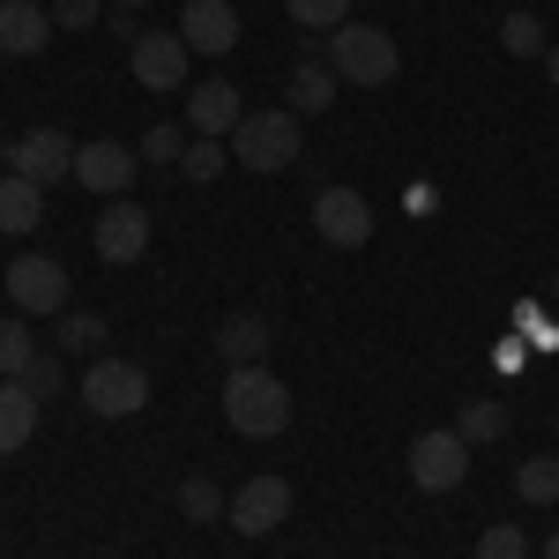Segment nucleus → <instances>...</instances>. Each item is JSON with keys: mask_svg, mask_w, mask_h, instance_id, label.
<instances>
[{"mask_svg": "<svg viewBox=\"0 0 559 559\" xmlns=\"http://www.w3.org/2000/svg\"><path fill=\"white\" fill-rule=\"evenodd\" d=\"M224 418L247 440H276V432L292 426V388L276 381L269 366H231L224 373Z\"/></svg>", "mask_w": 559, "mask_h": 559, "instance_id": "f257e3e1", "label": "nucleus"}, {"mask_svg": "<svg viewBox=\"0 0 559 559\" xmlns=\"http://www.w3.org/2000/svg\"><path fill=\"white\" fill-rule=\"evenodd\" d=\"M299 112L292 105H269V112H247L239 128H231V165H247L254 179H276L299 165Z\"/></svg>", "mask_w": 559, "mask_h": 559, "instance_id": "f03ea898", "label": "nucleus"}, {"mask_svg": "<svg viewBox=\"0 0 559 559\" xmlns=\"http://www.w3.org/2000/svg\"><path fill=\"white\" fill-rule=\"evenodd\" d=\"M329 68L358 90H388L403 75V52H395V38L381 23H344V31H329Z\"/></svg>", "mask_w": 559, "mask_h": 559, "instance_id": "7ed1b4c3", "label": "nucleus"}, {"mask_svg": "<svg viewBox=\"0 0 559 559\" xmlns=\"http://www.w3.org/2000/svg\"><path fill=\"white\" fill-rule=\"evenodd\" d=\"M150 403V373L134 366V358H112V350H97L83 366V411L90 418H134Z\"/></svg>", "mask_w": 559, "mask_h": 559, "instance_id": "20e7f679", "label": "nucleus"}, {"mask_svg": "<svg viewBox=\"0 0 559 559\" xmlns=\"http://www.w3.org/2000/svg\"><path fill=\"white\" fill-rule=\"evenodd\" d=\"M471 455L477 448L455 426L418 432V440H411V485H418V492H455V485L471 477Z\"/></svg>", "mask_w": 559, "mask_h": 559, "instance_id": "39448f33", "label": "nucleus"}, {"mask_svg": "<svg viewBox=\"0 0 559 559\" xmlns=\"http://www.w3.org/2000/svg\"><path fill=\"white\" fill-rule=\"evenodd\" d=\"M128 68H134V83L142 90H157V97H179L187 90V75H194V52H187V38L179 31H142L128 52Z\"/></svg>", "mask_w": 559, "mask_h": 559, "instance_id": "423d86ee", "label": "nucleus"}, {"mask_svg": "<svg viewBox=\"0 0 559 559\" xmlns=\"http://www.w3.org/2000/svg\"><path fill=\"white\" fill-rule=\"evenodd\" d=\"M0 284H8V299H15L23 321H31V313H68V269L52 254H15Z\"/></svg>", "mask_w": 559, "mask_h": 559, "instance_id": "0eeeda50", "label": "nucleus"}, {"mask_svg": "<svg viewBox=\"0 0 559 559\" xmlns=\"http://www.w3.org/2000/svg\"><path fill=\"white\" fill-rule=\"evenodd\" d=\"M313 231H321V247H366V239H373V202H366V194H358V187H321V194H313Z\"/></svg>", "mask_w": 559, "mask_h": 559, "instance_id": "6e6552de", "label": "nucleus"}, {"mask_svg": "<svg viewBox=\"0 0 559 559\" xmlns=\"http://www.w3.org/2000/svg\"><path fill=\"white\" fill-rule=\"evenodd\" d=\"M90 247H97V261H112V269H128V261L150 254V210L142 202H105L97 210V224H90Z\"/></svg>", "mask_w": 559, "mask_h": 559, "instance_id": "1a4fd4ad", "label": "nucleus"}, {"mask_svg": "<svg viewBox=\"0 0 559 559\" xmlns=\"http://www.w3.org/2000/svg\"><path fill=\"white\" fill-rule=\"evenodd\" d=\"M8 173L38 179V187H60V179H75V142L60 128H23L8 142Z\"/></svg>", "mask_w": 559, "mask_h": 559, "instance_id": "9d476101", "label": "nucleus"}, {"mask_svg": "<svg viewBox=\"0 0 559 559\" xmlns=\"http://www.w3.org/2000/svg\"><path fill=\"white\" fill-rule=\"evenodd\" d=\"M284 515H292V485L284 477H247L231 492V508H224V522L239 537H269V530H284Z\"/></svg>", "mask_w": 559, "mask_h": 559, "instance_id": "9b49d317", "label": "nucleus"}, {"mask_svg": "<svg viewBox=\"0 0 559 559\" xmlns=\"http://www.w3.org/2000/svg\"><path fill=\"white\" fill-rule=\"evenodd\" d=\"M179 38H187V52H202V60L239 52V8L231 0H187L179 8Z\"/></svg>", "mask_w": 559, "mask_h": 559, "instance_id": "f8f14e48", "label": "nucleus"}, {"mask_svg": "<svg viewBox=\"0 0 559 559\" xmlns=\"http://www.w3.org/2000/svg\"><path fill=\"white\" fill-rule=\"evenodd\" d=\"M134 173H142V150H128V142H83L75 150V179L90 194H105V202H120L134 187Z\"/></svg>", "mask_w": 559, "mask_h": 559, "instance_id": "ddd939ff", "label": "nucleus"}, {"mask_svg": "<svg viewBox=\"0 0 559 559\" xmlns=\"http://www.w3.org/2000/svg\"><path fill=\"white\" fill-rule=\"evenodd\" d=\"M247 120V97H239V83H224V75H210V83H187V128L194 134H216V142H231V128Z\"/></svg>", "mask_w": 559, "mask_h": 559, "instance_id": "4468645a", "label": "nucleus"}, {"mask_svg": "<svg viewBox=\"0 0 559 559\" xmlns=\"http://www.w3.org/2000/svg\"><path fill=\"white\" fill-rule=\"evenodd\" d=\"M0 52H8V60L52 52V8H45V0H0Z\"/></svg>", "mask_w": 559, "mask_h": 559, "instance_id": "2eb2a0df", "label": "nucleus"}, {"mask_svg": "<svg viewBox=\"0 0 559 559\" xmlns=\"http://www.w3.org/2000/svg\"><path fill=\"white\" fill-rule=\"evenodd\" d=\"M210 344H216L224 366H269V321L261 313H224Z\"/></svg>", "mask_w": 559, "mask_h": 559, "instance_id": "dca6fc26", "label": "nucleus"}, {"mask_svg": "<svg viewBox=\"0 0 559 559\" xmlns=\"http://www.w3.org/2000/svg\"><path fill=\"white\" fill-rule=\"evenodd\" d=\"M336 90H344V75H336L329 60H299V68H292V83H284V105H292L299 120H313V112H329V105H336Z\"/></svg>", "mask_w": 559, "mask_h": 559, "instance_id": "f3484780", "label": "nucleus"}, {"mask_svg": "<svg viewBox=\"0 0 559 559\" xmlns=\"http://www.w3.org/2000/svg\"><path fill=\"white\" fill-rule=\"evenodd\" d=\"M38 224H45V187L23 179V173H8L0 179V231H8V239H31Z\"/></svg>", "mask_w": 559, "mask_h": 559, "instance_id": "a211bd4d", "label": "nucleus"}, {"mask_svg": "<svg viewBox=\"0 0 559 559\" xmlns=\"http://www.w3.org/2000/svg\"><path fill=\"white\" fill-rule=\"evenodd\" d=\"M38 432V395L23 381H0V455H23Z\"/></svg>", "mask_w": 559, "mask_h": 559, "instance_id": "6ab92c4d", "label": "nucleus"}, {"mask_svg": "<svg viewBox=\"0 0 559 559\" xmlns=\"http://www.w3.org/2000/svg\"><path fill=\"white\" fill-rule=\"evenodd\" d=\"M508 426H515V411H508L500 395H471V403L455 411V432H463L471 448H492V440H508Z\"/></svg>", "mask_w": 559, "mask_h": 559, "instance_id": "aec40b11", "label": "nucleus"}, {"mask_svg": "<svg viewBox=\"0 0 559 559\" xmlns=\"http://www.w3.org/2000/svg\"><path fill=\"white\" fill-rule=\"evenodd\" d=\"M545 45H552L545 15H530V8H508V15H500V52H508V60H545Z\"/></svg>", "mask_w": 559, "mask_h": 559, "instance_id": "412c9836", "label": "nucleus"}, {"mask_svg": "<svg viewBox=\"0 0 559 559\" xmlns=\"http://www.w3.org/2000/svg\"><path fill=\"white\" fill-rule=\"evenodd\" d=\"M515 500L522 508H559V455H530V463H522Z\"/></svg>", "mask_w": 559, "mask_h": 559, "instance_id": "4be33fe9", "label": "nucleus"}, {"mask_svg": "<svg viewBox=\"0 0 559 559\" xmlns=\"http://www.w3.org/2000/svg\"><path fill=\"white\" fill-rule=\"evenodd\" d=\"M105 336H112V329H105V313H90V306L75 313V306H68V313H60V336H52V344L68 350V358H83V350L97 358V350H105Z\"/></svg>", "mask_w": 559, "mask_h": 559, "instance_id": "5701e85b", "label": "nucleus"}, {"mask_svg": "<svg viewBox=\"0 0 559 559\" xmlns=\"http://www.w3.org/2000/svg\"><path fill=\"white\" fill-rule=\"evenodd\" d=\"M31 358H38L31 321H23V313H15V321H0V381H23V373H31Z\"/></svg>", "mask_w": 559, "mask_h": 559, "instance_id": "b1692460", "label": "nucleus"}, {"mask_svg": "<svg viewBox=\"0 0 559 559\" xmlns=\"http://www.w3.org/2000/svg\"><path fill=\"white\" fill-rule=\"evenodd\" d=\"M231 165V142H216V134H194L187 142V157H179V179H194V187H210L216 173Z\"/></svg>", "mask_w": 559, "mask_h": 559, "instance_id": "393cba45", "label": "nucleus"}, {"mask_svg": "<svg viewBox=\"0 0 559 559\" xmlns=\"http://www.w3.org/2000/svg\"><path fill=\"white\" fill-rule=\"evenodd\" d=\"M224 508H231V500L216 492L210 477H187V485H179V515L187 522H224Z\"/></svg>", "mask_w": 559, "mask_h": 559, "instance_id": "a878e982", "label": "nucleus"}, {"mask_svg": "<svg viewBox=\"0 0 559 559\" xmlns=\"http://www.w3.org/2000/svg\"><path fill=\"white\" fill-rule=\"evenodd\" d=\"M284 15L306 23V31H344V23H350V0H284Z\"/></svg>", "mask_w": 559, "mask_h": 559, "instance_id": "bb28decb", "label": "nucleus"}, {"mask_svg": "<svg viewBox=\"0 0 559 559\" xmlns=\"http://www.w3.org/2000/svg\"><path fill=\"white\" fill-rule=\"evenodd\" d=\"M23 388H31L38 403H52V395L68 388V358H60V350H38V358H31V373H23Z\"/></svg>", "mask_w": 559, "mask_h": 559, "instance_id": "cd10ccee", "label": "nucleus"}, {"mask_svg": "<svg viewBox=\"0 0 559 559\" xmlns=\"http://www.w3.org/2000/svg\"><path fill=\"white\" fill-rule=\"evenodd\" d=\"M471 559H530V537H522L515 522H492L485 537H477V552Z\"/></svg>", "mask_w": 559, "mask_h": 559, "instance_id": "c85d7f7f", "label": "nucleus"}, {"mask_svg": "<svg viewBox=\"0 0 559 559\" xmlns=\"http://www.w3.org/2000/svg\"><path fill=\"white\" fill-rule=\"evenodd\" d=\"M52 8V31H90L105 15V0H45Z\"/></svg>", "mask_w": 559, "mask_h": 559, "instance_id": "c756f323", "label": "nucleus"}, {"mask_svg": "<svg viewBox=\"0 0 559 559\" xmlns=\"http://www.w3.org/2000/svg\"><path fill=\"white\" fill-rule=\"evenodd\" d=\"M142 157H150V165H179V157H187V134L179 128H150L142 134Z\"/></svg>", "mask_w": 559, "mask_h": 559, "instance_id": "7c9ffc66", "label": "nucleus"}, {"mask_svg": "<svg viewBox=\"0 0 559 559\" xmlns=\"http://www.w3.org/2000/svg\"><path fill=\"white\" fill-rule=\"evenodd\" d=\"M545 75H552V90H559V45H545Z\"/></svg>", "mask_w": 559, "mask_h": 559, "instance_id": "2f4dec72", "label": "nucleus"}, {"mask_svg": "<svg viewBox=\"0 0 559 559\" xmlns=\"http://www.w3.org/2000/svg\"><path fill=\"white\" fill-rule=\"evenodd\" d=\"M545 559H559V530H552V537H545Z\"/></svg>", "mask_w": 559, "mask_h": 559, "instance_id": "473e14b6", "label": "nucleus"}, {"mask_svg": "<svg viewBox=\"0 0 559 559\" xmlns=\"http://www.w3.org/2000/svg\"><path fill=\"white\" fill-rule=\"evenodd\" d=\"M112 8H142V0H112Z\"/></svg>", "mask_w": 559, "mask_h": 559, "instance_id": "72a5a7b5", "label": "nucleus"}, {"mask_svg": "<svg viewBox=\"0 0 559 559\" xmlns=\"http://www.w3.org/2000/svg\"><path fill=\"white\" fill-rule=\"evenodd\" d=\"M552 299H559V276H552Z\"/></svg>", "mask_w": 559, "mask_h": 559, "instance_id": "f704fd0d", "label": "nucleus"}]
</instances>
